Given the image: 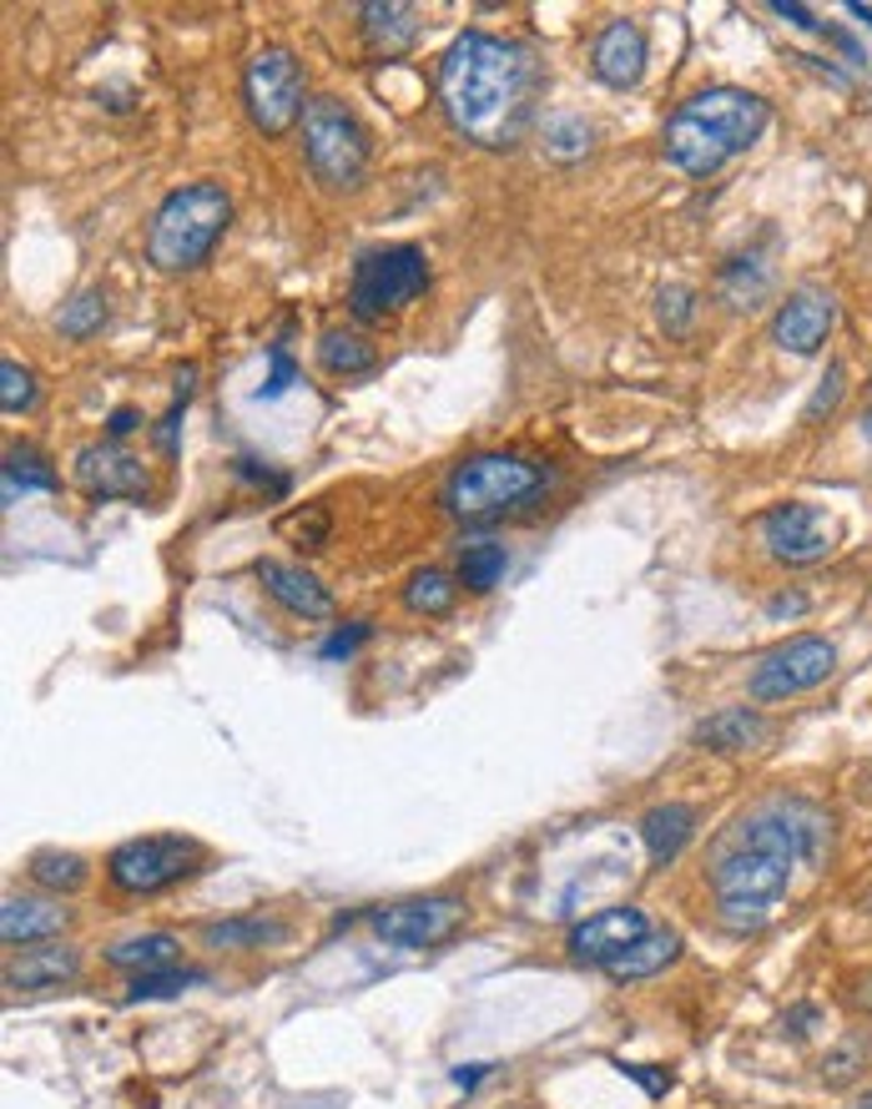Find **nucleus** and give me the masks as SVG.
Masks as SVG:
<instances>
[{
	"label": "nucleus",
	"mask_w": 872,
	"mask_h": 1109,
	"mask_svg": "<svg viewBox=\"0 0 872 1109\" xmlns=\"http://www.w3.org/2000/svg\"><path fill=\"white\" fill-rule=\"evenodd\" d=\"M822 837L827 817L808 802H771L731 823L711 848V893L721 923L731 933H756L777 913L797 868L822 852Z\"/></svg>",
	"instance_id": "obj_1"
},
{
	"label": "nucleus",
	"mask_w": 872,
	"mask_h": 1109,
	"mask_svg": "<svg viewBox=\"0 0 872 1109\" xmlns=\"http://www.w3.org/2000/svg\"><path fill=\"white\" fill-rule=\"evenodd\" d=\"M439 102L449 127L480 146H515L534 117V61L490 31H464L439 61Z\"/></svg>",
	"instance_id": "obj_2"
},
{
	"label": "nucleus",
	"mask_w": 872,
	"mask_h": 1109,
	"mask_svg": "<svg viewBox=\"0 0 872 1109\" xmlns=\"http://www.w3.org/2000/svg\"><path fill=\"white\" fill-rule=\"evenodd\" d=\"M767 117H771L767 102L752 92H737V86L696 92L665 121L661 131L665 157L676 162L681 172H691V177H711V172L727 167L737 152H746L767 131Z\"/></svg>",
	"instance_id": "obj_3"
},
{
	"label": "nucleus",
	"mask_w": 872,
	"mask_h": 1109,
	"mask_svg": "<svg viewBox=\"0 0 872 1109\" xmlns=\"http://www.w3.org/2000/svg\"><path fill=\"white\" fill-rule=\"evenodd\" d=\"M233 217V202L217 182H192L162 197V208L152 212V233H146V258L162 273H187L212 252V243L222 237Z\"/></svg>",
	"instance_id": "obj_4"
},
{
	"label": "nucleus",
	"mask_w": 872,
	"mask_h": 1109,
	"mask_svg": "<svg viewBox=\"0 0 872 1109\" xmlns=\"http://www.w3.org/2000/svg\"><path fill=\"white\" fill-rule=\"evenodd\" d=\"M545 464L525 455H474L444 480V509L464 524H484L509 515L515 505L545 489Z\"/></svg>",
	"instance_id": "obj_5"
},
{
	"label": "nucleus",
	"mask_w": 872,
	"mask_h": 1109,
	"mask_svg": "<svg viewBox=\"0 0 872 1109\" xmlns=\"http://www.w3.org/2000/svg\"><path fill=\"white\" fill-rule=\"evenodd\" d=\"M429 287V258L414 243H389L358 258L349 283V314L358 323H378V318L399 314L404 303H414Z\"/></svg>",
	"instance_id": "obj_6"
},
{
	"label": "nucleus",
	"mask_w": 872,
	"mask_h": 1109,
	"mask_svg": "<svg viewBox=\"0 0 872 1109\" xmlns=\"http://www.w3.org/2000/svg\"><path fill=\"white\" fill-rule=\"evenodd\" d=\"M303 152H308V167L318 182L353 187L368 162V137L339 96H318L303 111Z\"/></svg>",
	"instance_id": "obj_7"
},
{
	"label": "nucleus",
	"mask_w": 872,
	"mask_h": 1109,
	"mask_svg": "<svg viewBox=\"0 0 872 1109\" xmlns=\"http://www.w3.org/2000/svg\"><path fill=\"white\" fill-rule=\"evenodd\" d=\"M202 868V842L177 833H152V837H131L106 858V877L121 893H162V887L182 883Z\"/></svg>",
	"instance_id": "obj_8"
},
{
	"label": "nucleus",
	"mask_w": 872,
	"mask_h": 1109,
	"mask_svg": "<svg viewBox=\"0 0 872 1109\" xmlns=\"http://www.w3.org/2000/svg\"><path fill=\"white\" fill-rule=\"evenodd\" d=\"M243 102H248L252 127L268 131V137H283L308 111V102H303V66L293 61V51L262 46L248 61V71H243Z\"/></svg>",
	"instance_id": "obj_9"
},
{
	"label": "nucleus",
	"mask_w": 872,
	"mask_h": 1109,
	"mask_svg": "<svg viewBox=\"0 0 872 1109\" xmlns=\"http://www.w3.org/2000/svg\"><path fill=\"white\" fill-rule=\"evenodd\" d=\"M837 651L822 636H797L777 651H767L752 671V696L756 701H787V696H802L812 686L833 676Z\"/></svg>",
	"instance_id": "obj_10"
},
{
	"label": "nucleus",
	"mask_w": 872,
	"mask_h": 1109,
	"mask_svg": "<svg viewBox=\"0 0 872 1109\" xmlns=\"http://www.w3.org/2000/svg\"><path fill=\"white\" fill-rule=\"evenodd\" d=\"M756 535L767 545L771 561L781 565H812L833 550V520L827 509L802 505V499H787V505H771L762 520H756Z\"/></svg>",
	"instance_id": "obj_11"
},
{
	"label": "nucleus",
	"mask_w": 872,
	"mask_h": 1109,
	"mask_svg": "<svg viewBox=\"0 0 872 1109\" xmlns=\"http://www.w3.org/2000/svg\"><path fill=\"white\" fill-rule=\"evenodd\" d=\"M374 933L393 948H434V943L455 939L459 923H464V902L459 898H409L393 902V908H378L368 913Z\"/></svg>",
	"instance_id": "obj_12"
},
{
	"label": "nucleus",
	"mask_w": 872,
	"mask_h": 1109,
	"mask_svg": "<svg viewBox=\"0 0 872 1109\" xmlns=\"http://www.w3.org/2000/svg\"><path fill=\"white\" fill-rule=\"evenodd\" d=\"M71 474H76V484L92 499H146V464L131 459L127 449H117V444H86V449H76Z\"/></svg>",
	"instance_id": "obj_13"
},
{
	"label": "nucleus",
	"mask_w": 872,
	"mask_h": 1109,
	"mask_svg": "<svg viewBox=\"0 0 872 1109\" xmlns=\"http://www.w3.org/2000/svg\"><path fill=\"white\" fill-rule=\"evenodd\" d=\"M651 933V918L640 908H605V913L586 918L570 928V953L590 968H611L625 948H636Z\"/></svg>",
	"instance_id": "obj_14"
},
{
	"label": "nucleus",
	"mask_w": 872,
	"mask_h": 1109,
	"mask_svg": "<svg viewBox=\"0 0 872 1109\" xmlns=\"http://www.w3.org/2000/svg\"><path fill=\"white\" fill-rule=\"evenodd\" d=\"M262 580V590L273 595L283 611L303 615V621H328L333 615V595H328V586L318 580L313 570H303V565H287V561H258L252 565Z\"/></svg>",
	"instance_id": "obj_15"
},
{
	"label": "nucleus",
	"mask_w": 872,
	"mask_h": 1109,
	"mask_svg": "<svg viewBox=\"0 0 872 1109\" xmlns=\"http://www.w3.org/2000/svg\"><path fill=\"white\" fill-rule=\"evenodd\" d=\"M833 318H837L833 298L817 293V287H802V293H792V298L781 303L777 323H771V339L787 353H817L822 339H827V328H833Z\"/></svg>",
	"instance_id": "obj_16"
},
{
	"label": "nucleus",
	"mask_w": 872,
	"mask_h": 1109,
	"mask_svg": "<svg viewBox=\"0 0 872 1109\" xmlns=\"http://www.w3.org/2000/svg\"><path fill=\"white\" fill-rule=\"evenodd\" d=\"M590 71L615 92L636 86L640 71H646V36H640L636 21H611L600 31L596 46H590Z\"/></svg>",
	"instance_id": "obj_17"
},
{
	"label": "nucleus",
	"mask_w": 872,
	"mask_h": 1109,
	"mask_svg": "<svg viewBox=\"0 0 872 1109\" xmlns=\"http://www.w3.org/2000/svg\"><path fill=\"white\" fill-rule=\"evenodd\" d=\"M81 974V958L76 948L66 943H51V948H26L5 958V989H21V993H36V989H61Z\"/></svg>",
	"instance_id": "obj_18"
},
{
	"label": "nucleus",
	"mask_w": 872,
	"mask_h": 1109,
	"mask_svg": "<svg viewBox=\"0 0 872 1109\" xmlns=\"http://www.w3.org/2000/svg\"><path fill=\"white\" fill-rule=\"evenodd\" d=\"M66 923H71V913L51 898H5V908H0V939H5V948L61 939Z\"/></svg>",
	"instance_id": "obj_19"
},
{
	"label": "nucleus",
	"mask_w": 872,
	"mask_h": 1109,
	"mask_svg": "<svg viewBox=\"0 0 872 1109\" xmlns=\"http://www.w3.org/2000/svg\"><path fill=\"white\" fill-rule=\"evenodd\" d=\"M771 736V721L752 706H731V711H717L696 727V742L711 746V752H756V746Z\"/></svg>",
	"instance_id": "obj_20"
},
{
	"label": "nucleus",
	"mask_w": 872,
	"mask_h": 1109,
	"mask_svg": "<svg viewBox=\"0 0 872 1109\" xmlns=\"http://www.w3.org/2000/svg\"><path fill=\"white\" fill-rule=\"evenodd\" d=\"M364 40L374 56H404L419 40V11L414 5H393V0H374L364 5Z\"/></svg>",
	"instance_id": "obj_21"
},
{
	"label": "nucleus",
	"mask_w": 872,
	"mask_h": 1109,
	"mask_svg": "<svg viewBox=\"0 0 872 1109\" xmlns=\"http://www.w3.org/2000/svg\"><path fill=\"white\" fill-rule=\"evenodd\" d=\"M640 837H646L656 868L676 862L681 848L696 837V807H686V802H661V807H651L640 817Z\"/></svg>",
	"instance_id": "obj_22"
},
{
	"label": "nucleus",
	"mask_w": 872,
	"mask_h": 1109,
	"mask_svg": "<svg viewBox=\"0 0 872 1109\" xmlns=\"http://www.w3.org/2000/svg\"><path fill=\"white\" fill-rule=\"evenodd\" d=\"M182 958V939L177 933H137V939H121L106 948V964L127 968V974H156V968H177Z\"/></svg>",
	"instance_id": "obj_23"
},
{
	"label": "nucleus",
	"mask_w": 872,
	"mask_h": 1109,
	"mask_svg": "<svg viewBox=\"0 0 872 1109\" xmlns=\"http://www.w3.org/2000/svg\"><path fill=\"white\" fill-rule=\"evenodd\" d=\"M676 953H681L676 933H671V928H651V933H646L636 948H625L605 974H611V979H651L665 964H676Z\"/></svg>",
	"instance_id": "obj_24"
},
{
	"label": "nucleus",
	"mask_w": 872,
	"mask_h": 1109,
	"mask_svg": "<svg viewBox=\"0 0 872 1109\" xmlns=\"http://www.w3.org/2000/svg\"><path fill=\"white\" fill-rule=\"evenodd\" d=\"M318 364L328 368V374H339V379H358V374H368V368L378 364V353L368 339H358L353 328H328L323 339H318Z\"/></svg>",
	"instance_id": "obj_25"
},
{
	"label": "nucleus",
	"mask_w": 872,
	"mask_h": 1109,
	"mask_svg": "<svg viewBox=\"0 0 872 1109\" xmlns=\"http://www.w3.org/2000/svg\"><path fill=\"white\" fill-rule=\"evenodd\" d=\"M202 939L212 948H262V943H283L287 928L278 918H222L202 928Z\"/></svg>",
	"instance_id": "obj_26"
},
{
	"label": "nucleus",
	"mask_w": 872,
	"mask_h": 1109,
	"mask_svg": "<svg viewBox=\"0 0 872 1109\" xmlns=\"http://www.w3.org/2000/svg\"><path fill=\"white\" fill-rule=\"evenodd\" d=\"M509 570V550L495 545V540H474V545L459 550V586L464 590H495Z\"/></svg>",
	"instance_id": "obj_27"
},
{
	"label": "nucleus",
	"mask_w": 872,
	"mask_h": 1109,
	"mask_svg": "<svg viewBox=\"0 0 872 1109\" xmlns=\"http://www.w3.org/2000/svg\"><path fill=\"white\" fill-rule=\"evenodd\" d=\"M31 877H36L40 887H51V893H76V887L86 883V858L61 852V848H46V852L31 858Z\"/></svg>",
	"instance_id": "obj_28"
},
{
	"label": "nucleus",
	"mask_w": 872,
	"mask_h": 1109,
	"mask_svg": "<svg viewBox=\"0 0 872 1109\" xmlns=\"http://www.w3.org/2000/svg\"><path fill=\"white\" fill-rule=\"evenodd\" d=\"M26 489H56V470L36 449H11L5 455V505H15V495Z\"/></svg>",
	"instance_id": "obj_29"
},
{
	"label": "nucleus",
	"mask_w": 872,
	"mask_h": 1109,
	"mask_svg": "<svg viewBox=\"0 0 872 1109\" xmlns=\"http://www.w3.org/2000/svg\"><path fill=\"white\" fill-rule=\"evenodd\" d=\"M455 595H459V586L444 570H419V575H409V586H404V605L419 615H444L455 605Z\"/></svg>",
	"instance_id": "obj_30"
},
{
	"label": "nucleus",
	"mask_w": 872,
	"mask_h": 1109,
	"mask_svg": "<svg viewBox=\"0 0 872 1109\" xmlns=\"http://www.w3.org/2000/svg\"><path fill=\"white\" fill-rule=\"evenodd\" d=\"M202 983L197 968H156V974H131L127 983V1004H142V999H172V993Z\"/></svg>",
	"instance_id": "obj_31"
},
{
	"label": "nucleus",
	"mask_w": 872,
	"mask_h": 1109,
	"mask_svg": "<svg viewBox=\"0 0 872 1109\" xmlns=\"http://www.w3.org/2000/svg\"><path fill=\"white\" fill-rule=\"evenodd\" d=\"M61 333L66 339H92L96 328L106 323V298H102V287H86V293H76V298L66 303L61 308Z\"/></svg>",
	"instance_id": "obj_32"
},
{
	"label": "nucleus",
	"mask_w": 872,
	"mask_h": 1109,
	"mask_svg": "<svg viewBox=\"0 0 872 1109\" xmlns=\"http://www.w3.org/2000/svg\"><path fill=\"white\" fill-rule=\"evenodd\" d=\"M0 404H5V414H26V409L36 404V379H31V368H21L15 358L0 364Z\"/></svg>",
	"instance_id": "obj_33"
},
{
	"label": "nucleus",
	"mask_w": 872,
	"mask_h": 1109,
	"mask_svg": "<svg viewBox=\"0 0 872 1109\" xmlns=\"http://www.w3.org/2000/svg\"><path fill=\"white\" fill-rule=\"evenodd\" d=\"M298 379V364H293V353L283 349V343H273L268 349V379H262L258 399H278V393H287V384Z\"/></svg>",
	"instance_id": "obj_34"
},
{
	"label": "nucleus",
	"mask_w": 872,
	"mask_h": 1109,
	"mask_svg": "<svg viewBox=\"0 0 872 1109\" xmlns=\"http://www.w3.org/2000/svg\"><path fill=\"white\" fill-rule=\"evenodd\" d=\"M691 314H696V293H691V287H665L661 293V323L671 328V333H681V328L691 323Z\"/></svg>",
	"instance_id": "obj_35"
},
{
	"label": "nucleus",
	"mask_w": 872,
	"mask_h": 1109,
	"mask_svg": "<svg viewBox=\"0 0 872 1109\" xmlns=\"http://www.w3.org/2000/svg\"><path fill=\"white\" fill-rule=\"evenodd\" d=\"M364 640H368V621H349V626H339L323 640V651L318 656H323V661H343V656H353Z\"/></svg>",
	"instance_id": "obj_36"
},
{
	"label": "nucleus",
	"mask_w": 872,
	"mask_h": 1109,
	"mask_svg": "<svg viewBox=\"0 0 872 1109\" xmlns=\"http://www.w3.org/2000/svg\"><path fill=\"white\" fill-rule=\"evenodd\" d=\"M283 530L298 540L303 550H318V545H323V530H328V515H323V509H308V515H293V520H283Z\"/></svg>",
	"instance_id": "obj_37"
},
{
	"label": "nucleus",
	"mask_w": 872,
	"mask_h": 1109,
	"mask_svg": "<svg viewBox=\"0 0 872 1109\" xmlns=\"http://www.w3.org/2000/svg\"><path fill=\"white\" fill-rule=\"evenodd\" d=\"M555 137H561V142H550V152H555V157H575V152H586V146H590V131L580 127V121H561V127H555Z\"/></svg>",
	"instance_id": "obj_38"
},
{
	"label": "nucleus",
	"mask_w": 872,
	"mask_h": 1109,
	"mask_svg": "<svg viewBox=\"0 0 872 1109\" xmlns=\"http://www.w3.org/2000/svg\"><path fill=\"white\" fill-rule=\"evenodd\" d=\"M837 399H842V368L833 364V368H827V379H822V389H817V399L808 404V418H822L827 409L837 404Z\"/></svg>",
	"instance_id": "obj_39"
},
{
	"label": "nucleus",
	"mask_w": 872,
	"mask_h": 1109,
	"mask_svg": "<svg viewBox=\"0 0 872 1109\" xmlns=\"http://www.w3.org/2000/svg\"><path fill=\"white\" fill-rule=\"evenodd\" d=\"M621 1070L636 1084H646V1095H665L671 1089V1074H651V1064H621Z\"/></svg>",
	"instance_id": "obj_40"
},
{
	"label": "nucleus",
	"mask_w": 872,
	"mask_h": 1109,
	"mask_svg": "<svg viewBox=\"0 0 872 1109\" xmlns=\"http://www.w3.org/2000/svg\"><path fill=\"white\" fill-rule=\"evenodd\" d=\"M852 1059H858V1054H852V1049H842V1054H833V1059H827V1064H822V1079H827V1084H847V1079H852V1074H858V1070H852Z\"/></svg>",
	"instance_id": "obj_41"
},
{
	"label": "nucleus",
	"mask_w": 872,
	"mask_h": 1109,
	"mask_svg": "<svg viewBox=\"0 0 872 1109\" xmlns=\"http://www.w3.org/2000/svg\"><path fill=\"white\" fill-rule=\"evenodd\" d=\"M771 11H777L781 21H792V26H802V31H812V26H817V21H812V11H808V5H787V0H777V5H771Z\"/></svg>",
	"instance_id": "obj_42"
},
{
	"label": "nucleus",
	"mask_w": 872,
	"mask_h": 1109,
	"mask_svg": "<svg viewBox=\"0 0 872 1109\" xmlns=\"http://www.w3.org/2000/svg\"><path fill=\"white\" fill-rule=\"evenodd\" d=\"M131 429H137V409H117V414L106 418V434H111V439H127Z\"/></svg>",
	"instance_id": "obj_43"
},
{
	"label": "nucleus",
	"mask_w": 872,
	"mask_h": 1109,
	"mask_svg": "<svg viewBox=\"0 0 872 1109\" xmlns=\"http://www.w3.org/2000/svg\"><path fill=\"white\" fill-rule=\"evenodd\" d=\"M484 1074H490V1064H464V1070H455V1084H459V1089H474Z\"/></svg>",
	"instance_id": "obj_44"
},
{
	"label": "nucleus",
	"mask_w": 872,
	"mask_h": 1109,
	"mask_svg": "<svg viewBox=\"0 0 872 1109\" xmlns=\"http://www.w3.org/2000/svg\"><path fill=\"white\" fill-rule=\"evenodd\" d=\"M802 605H808V601H802V595H777V601H771L767 611H771V615H797V611H802Z\"/></svg>",
	"instance_id": "obj_45"
},
{
	"label": "nucleus",
	"mask_w": 872,
	"mask_h": 1109,
	"mask_svg": "<svg viewBox=\"0 0 872 1109\" xmlns=\"http://www.w3.org/2000/svg\"><path fill=\"white\" fill-rule=\"evenodd\" d=\"M858 1004H862V1008H872V974L858 983Z\"/></svg>",
	"instance_id": "obj_46"
},
{
	"label": "nucleus",
	"mask_w": 872,
	"mask_h": 1109,
	"mask_svg": "<svg viewBox=\"0 0 872 1109\" xmlns=\"http://www.w3.org/2000/svg\"><path fill=\"white\" fill-rule=\"evenodd\" d=\"M847 1109H872V1095H862V1099H852Z\"/></svg>",
	"instance_id": "obj_47"
}]
</instances>
